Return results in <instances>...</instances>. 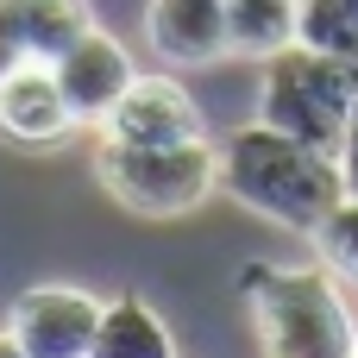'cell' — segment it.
<instances>
[{
	"label": "cell",
	"instance_id": "8992f818",
	"mask_svg": "<svg viewBox=\"0 0 358 358\" xmlns=\"http://www.w3.org/2000/svg\"><path fill=\"white\" fill-rule=\"evenodd\" d=\"M101 132L113 145H182V138H208L201 126V107L195 94L176 82V76H132V88L107 107Z\"/></svg>",
	"mask_w": 358,
	"mask_h": 358
},
{
	"label": "cell",
	"instance_id": "ba28073f",
	"mask_svg": "<svg viewBox=\"0 0 358 358\" xmlns=\"http://www.w3.org/2000/svg\"><path fill=\"white\" fill-rule=\"evenodd\" d=\"M76 126H82V120H76V107L63 101L50 63L31 57V63H19V69L0 76V138H6V145L44 151V145H63Z\"/></svg>",
	"mask_w": 358,
	"mask_h": 358
},
{
	"label": "cell",
	"instance_id": "2e32d148",
	"mask_svg": "<svg viewBox=\"0 0 358 358\" xmlns=\"http://www.w3.org/2000/svg\"><path fill=\"white\" fill-rule=\"evenodd\" d=\"M340 176H346V189H358V94H352V120H346V138H340Z\"/></svg>",
	"mask_w": 358,
	"mask_h": 358
},
{
	"label": "cell",
	"instance_id": "7a4b0ae2",
	"mask_svg": "<svg viewBox=\"0 0 358 358\" xmlns=\"http://www.w3.org/2000/svg\"><path fill=\"white\" fill-rule=\"evenodd\" d=\"M239 296L258 321L264 358H352L358 321L334 283V271H289V264H245Z\"/></svg>",
	"mask_w": 358,
	"mask_h": 358
},
{
	"label": "cell",
	"instance_id": "7c38bea8",
	"mask_svg": "<svg viewBox=\"0 0 358 358\" xmlns=\"http://www.w3.org/2000/svg\"><path fill=\"white\" fill-rule=\"evenodd\" d=\"M19 6H25V38H31V57L38 63H57L94 25L88 0H19Z\"/></svg>",
	"mask_w": 358,
	"mask_h": 358
},
{
	"label": "cell",
	"instance_id": "277c9868",
	"mask_svg": "<svg viewBox=\"0 0 358 358\" xmlns=\"http://www.w3.org/2000/svg\"><path fill=\"white\" fill-rule=\"evenodd\" d=\"M94 176L126 214L176 220L214 195V145L208 138H182V145H113V138H101Z\"/></svg>",
	"mask_w": 358,
	"mask_h": 358
},
{
	"label": "cell",
	"instance_id": "5b68a950",
	"mask_svg": "<svg viewBox=\"0 0 358 358\" xmlns=\"http://www.w3.org/2000/svg\"><path fill=\"white\" fill-rule=\"evenodd\" d=\"M94 327H101V302L88 289H69V283L25 289L13 302V321H6V334L19 340L25 358H88Z\"/></svg>",
	"mask_w": 358,
	"mask_h": 358
},
{
	"label": "cell",
	"instance_id": "4fadbf2b",
	"mask_svg": "<svg viewBox=\"0 0 358 358\" xmlns=\"http://www.w3.org/2000/svg\"><path fill=\"white\" fill-rule=\"evenodd\" d=\"M302 44L358 63V0H302Z\"/></svg>",
	"mask_w": 358,
	"mask_h": 358
},
{
	"label": "cell",
	"instance_id": "6da1fadb",
	"mask_svg": "<svg viewBox=\"0 0 358 358\" xmlns=\"http://www.w3.org/2000/svg\"><path fill=\"white\" fill-rule=\"evenodd\" d=\"M214 189L233 195L239 208L277 220V227L315 233L334 214V201L346 195V176H340L334 151L252 120V126H239L214 145Z\"/></svg>",
	"mask_w": 358,
	"mask_h": 358
},
{
	"label": "cell",
	"instance_id": "e0dca14e",
	"mask_svg": "<svg viewBox=\"0 0 358 358\" xmlns=\"http://www.w3.org/2000/svg\"><path fill=\"white\" fill-rule=\"evenodd\" d=\"M0 358H25V352H19V340H13V334H0Z\"/></svg>",
	"mask_w": 358,
	"mask_h": 358
},
{
	"label": "cell",
	"instance_id": "8fae6325",
	"mask_svg": "<svg viewBox=\"0 0 358 358\" xmlns=\"http://www.w3.org/2000/svg\"><path fill=\"white\" fill-rule=\"evenodd\" d=\"M302 38V0H227V50L233 57H277Z\"/></svg>",
	"mask_w": 358,
	"mask_h": 358
},
{
	"label": "cell",
	"instance_id": "30bf717a",
	"mask_svg": "<svg viewBox=\"0 0 358 358\" xmlns=\"http://www.w3.org/2000/svg\"><path fill=\"white\" fill-rule=\"evenodd\" d=\"M88 358H176V340L138 296H113V302H101Z\"/></svg>",
	"mask_w": 358,
	"mask_h": 358
},
{
	"label": "cell",
	"instance_id": "ac0fdd59",
	"mask_svg": "<svg viewBox=\"0 0 358 358\" xmlns=\"http://www.w3.org/2000/svg\"><path fill=\"white\" fill-rule=\"evenodd\" d=\"M352 358H358V352H352Z\"/></svg>",
	"mask_w": 358,
	"mask_h": 358
},
{
	"label": "cell",
	"instance_id": "3957f363",
	"mask_svg": "<svg viewBox=\"0 0 358 358\" xmlns=\"http://www.w3.org/2000/svg\"><path fill=\"white\" fill-rule=\"evenodd\" d=\"M352 94H358V63L327 57V50H315V44L296 38L289 50L264 57L258 120L340 157V138H346V120H352Z\"/></svg>",
	"mask_w": 358,
	"mask_h": 358
},
{
	"label": "cell",
	"instance_id": "5bb4252c",
	"mask_svg": "<svg viewBox=\"0 0 358 358\" xmlns=\"http://www.w3.org/2000/svg\"><path fill=\"white\" fill-rule=\"evenodd\" d=\"M308 239H315V252H321L327 271H340V277L358 283V189H346V195L334 201V214H327Z\"/></svg>",
	"mask_w": 358,
	"mask_h": 358
},
{
	"label": "cell",
	"instance_id": "9a60e30c",
	"mask_svg": "<svg viewBox=\"0 0 358 358\" xmlns=\"http://www.w3.org/2000/svg\"><path fill=\"white\" fill-rule=\"evenodd\" d=\"M31 63V38H25V6L19 0H0V76Z\"/></svg>",
	"mask_w": 358,
	"mask_h": 358
},
{
	"label": "cell",
	"instance_id": "9c48e42d",
	"mask_svg": "<svg viewBox=\"0 0 358 358\" xmlns=\"http://www.w3.org/2000/svg\"><path fill=\"white\" fill-rule=\"evenodd\" d=\"M145 38L170 63H214L227 57V0H151Z\"/></svg>",
	"mask_w": 358,
	"mask_h": 358
},
{
	"label": "cell",
	"instance_id": "52a82bcc",
	"mask_svg": "<svg viewBox=\"0 0 358 358\" xmlns=\"http://www.w3.org/2000/svg\"><path fill=\"white\" fill-rule=\"evenodd\" d=\"M50 69H57V88H63V101L76 107L82 126H101L107 107H113V101L132 88V76H138V69H132V50H126L120 38H107L101 25H88Z\"/></svg>",
	"mask_w": 358,
	"mask_h": 358
}]
</instances>
